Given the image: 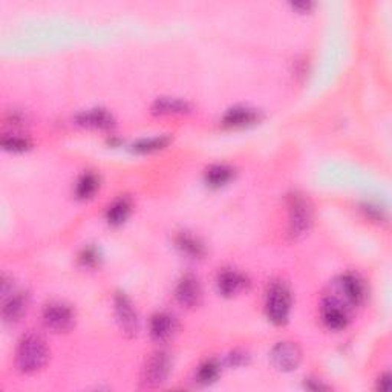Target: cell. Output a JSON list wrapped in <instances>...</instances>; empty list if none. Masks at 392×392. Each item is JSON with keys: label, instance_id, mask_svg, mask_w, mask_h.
Masks as SVG:
<instances>
[{"label": "cell", "instance_id": "11", "mask_svg": "<svg viewBox=\"0 0 392 392\" xmlns=\"http://www.w3.org/2000/svg\"><path fill=\"white\" fill-rule=\"evenodd\" d=\"M177 331V321L169 313H157L150 319V335L155 342H167Z\"/></svg>", "mask_w": 392, "mask_h": 392}, {"label": "cell", "instance_id": "21", "mask_svg": "<svg viewBox=\"0 0 392 392\" xmlns=\"http://www.w3.org/2000/svg\"><path fill=\"white\" fill-rule=\"evenodd\" d=\"M170 137L167 135H159V137H152V138H143L137 141L132 146L133 152H138V154H149V152H155L158 149L166 147L169 144Z\"/></svg>", "mask_w": 392, "mask_h": 392}, {"label": "cell", "instance_id": "12", "mask_svg": "<svg viewBox=\"0 0 392 392\" xmlns=\"http://www.w3.org/2000/svg\"><path fill=\"white\" fill-rule=\"evenodd\" d=\"M75 122L80 126L92 127V129H110L114 126V117L106 109H89L78 114Z\"/></svg>", "mask_w": 392, "mask_h": 392}, {"label": "cell", "instance_id": "6", "mask_svg": "<svg viewBox=\"0 0 392 392\" xmlns=\"http://www.w3.org/2000/svg\"><path fill=\"white\" fill-rule=\"evenodd\" d=\"M43 324L54 333H66L74 325L75 316L69 305L59 300L46 303L43 308Z\"/></svg>", "mask_w": 392, "mask_h": 392}, {"label": "cell", "instance_id": "23", "mask_svg": "<svg viewBox=\"0 0 392 392\" xmlns=\"http://www.w3.org/2000/svg\"><path fill=\"white\" fill-rule=\"evenodd\" d=\"M2 146L11 152H25L31 147L29 140L19 137V135H3Z\"/></svg>", "mask_w": 392, "mask_h": 392}, {"label": "cell", "instance_id": "22", "mask_svg": "<svg viewBox=\"0 0 392 392\" xmlns=\"http://www.w3.org/2000/svg\"><path fill=\"white\" fill-rule=\"evenodd\" d=\"M219 371H221V368L216 360H213V358L205 360V362L199 366V370L196 372V380L199 383H203V385H209V383L218 379Z\"/></svg>", "mask_w": 392, "mask_h": 392}, {"label": "cell", "instance_id": "5", "mask_svg": "<svg viewBox=\"0 0 392 392\" xmlns=\"http://www.w3.org/2000/svg\"><path fill=\"white\" fill-rule=\"evenodd\" d=\"M172 370V360L169 353L166 351H155L152 354L146 363H144L143 372H141V383L146 388H157L169 377Z\"/></svg>", "mask_w": 392, "mask_h": 392}, {"label": "cell", "instance_id": "19", "mask_svg": "<svg viewBox=\"0 0 392 392\" xmlns=\"http://www.w3.org/2000/svg\"><path fill=\"white\" fill-rule=\"evenodd\" d=\"M231 177H233V170H231L228 166H224V164L212 166L210 169L205 172V181L212 187L224 186V184L231 180Z\"/></svg>", "mask_w": 392, "mask_h": 392}, {"label": "cell", "instance_id": "24", "mask_svg": "<svg viewBox=\"0 0 392 392\" xmlns=\"http://www.w3.org/2000/svg\"><path fill=\"white\" fill-rule=\"evenodd\" d=\"M100 261V254L97 252V249L94 247H87V249L83 250V253L80 254V262L83 263L85 267H95Z\"/></svg>", "mask_w": 392, "mask_h": 392}, {"label": "cell", "instance_id": "2", "mask_svg": "<svg viewBox=\"0 0 392 392\" xmlns=\"http://www.w3.org/2000/svg\"><path fill=\"white\" fill-rule=\"evenodd\" d=\"M365 296L366 291L362 279H360L357 275L347 273V275H342L337 281L334 282V290L328 298H331L333 300L349 310L351 307L360 305V303L363 302Z\"/></svg>", "mask_w": 392, "mask_h": 392}, {"label": "cell", "instance_id": "7", "mask_svg": "<svg viewBox=\"0 0 392 392\" xmlns=\"http://www.w3.org/2000/svg\"><path fill=\"white\" fill-rule=\"evenodd\" d=\"M270 358H271V362H273L276 370L288 372V371L296 370V368L299 366L300 360H302V351L298 343L284 340V342L276 343V345L273 347Z\"/></svg>", "mask_w": 392, "mask_h": 392}, {"label": "cell", "instance_id": "8", "mask_svg": "<svg viewBox=\"0 0 392 392\" xmlns=\"http://www.w3.org/2000/svg\"><path fill=\"white\" fill-rule=\"evenodd\" d=\"M115 316L119 328L127 337H133L138 333V316L133 308V303L124 293H117L114 299Z\"/></svg>", "mask_w": 392, "mask_h": 392}, {"label": "cell", "instance_id": "15", "mask_svg": "<svg viewBox=\"0 0 392 392\" xmlns=\"http://www.w3.org/2000/svg\"><path fill=\"white\" fill-rule=\"evenodd\" d=\"M28 300L25 293H11V296L8 299H5L3 308H2V317L3 321L8 324L17 322L19 319L23 316V313L27 311Z\"/></svg>", "mask_w": 392, "mask_h": 392}, {"label": "cell", "instance_id": "18", "mask_svg": "<svg viewBox=\"0 0 392 392\" xmlns=\"http://www.w3.org/2000/svg\"><path fill=\"white\" fill-rule=\"evenodd\" d=\"M131 213V201L127 198H119L108 209V221L112 226H119Z\"/></svg>", "mask_w": 392, "mask_h": 392}, {"label": "cell", "instance_id": "26", "mask_svg": "<svg viewBox=\"0 0 392 392\" xmlns=\"http://www.w3.org/2000/svg\"><path fill=\"white\" fill-rule=\"evenodd\" d=\"M389 386H391V375H389V374L382 375V379L379 380V389L388 391Z\"/></svg>", "mask_w": 392, "mask_h": 392}, {"label": "cell", "instance_id": "14", "mask_svg": "<svg viewBox=\"0 0 392 392\" xmlns=\"http://www.w3.org/2000/svg\"><path fill=\"white\" fill-rule=\"evenodd\" d=\"M218 290L224 296H233L247 286V277L235 270H224L218 276Z\"/></svg>", "mask_w": 392, "mask_h": 392}, {"label": "cell", "instance_id": "25", "mask_svg": "<svg viewBox=\"0 0 392 392\" xmlns=\"http://www.w3.org/2000/svg\"><path fill=\"white\" fill-rule=\"evenodd\" d=\"M247 358H249V356L242 353V351H235V353H231L228 356V363L233 366H239V365L247 363Z\"/></svg>", "mask_w": 392, "mask_h": 392}, {"label": "cell", "instance_id": "4", "mask_svg": "<svg viewBox=\"0 0 392 392\" xmlns=\"http://www.w3.org/2000/svg\"><path fill=\"white\" fill-rule=\"evenodd\" d=\"M266 310L271 322L276 325L286 324L291 310V293L284 282H273L268 286Z\"/></svg>", "mask_w": 392, "mask_h": 392}, {"label": "cell", "instance_id": "9", "mask_svg": "<svg viewBox=\"0 0 392 392\" xmlns=\"http://www.w3.org/2000/svg\"><path fill=\"white\" fill-rule=\"evenodd\" d=\"M175 296H177V299L182 307L194 308L201 302V285H199L198 279L194 275H186L180 279L177 290H175Z\"/></svg>", "mask_w": 392, "mask_h": 392}, {"label": "cell", "instance_id": "3", "mask_svg": "<svg viewBox=\"0 0 392 392\" xmlns=\"http://www.w3.org/2000/svg\"><path fill=\"white\" fill-rule=\"evenodd\" d=\"M313 222V204L310 199L302 195L296 194L288 198V226H290L291 236H300L310 228Z\"/></svg>", "mask_w": 392, "mask_h": 392}, {"label": "cell", "instance_id": "20", "mask_svg": "<svg viewBox=\"0 0 392 392\" xmlns=\"http://www.w3.org/2000/svg\"><path fill=\"white\" fill-rule=\"evenodd\" d=\"M99 189V178L94 173H85L80 177L75 186V195L78 199L91 198Z\"/></svg>", "mask_w": 392, "mask_h": 392}, {"label": "cell", "instance_id": "13", "mask_svg": "<svg viewBox=\"0 0 392 392\" xmlns=\"http://www.w3.org/2000/svg\"><path fill=\"white\" fill-rule=\"evenodd\" d=\"M259 118H261V115L256 109L247 108V106H236L226 112L222 122L228 127H244V126H250V124L256 123Z\"/></svg>", "mask_w": 392, "mask_h": 392}, {"label": "cell", "instance_id": "10", "mask_svg": "<svg viewBox=\"0 0 392 392\" xmlns=\"http://www.w3.org/2000/svg\"><path fill=\"white\" fill-rule=\"evenodd\" d=\"M322 321L330 330H343L349 322V310L340 303L326 298L322 302Z\"/></svg>", "mask_w": 392, "mask_h": 392}, {"label": "cell", "instance_id": "17", "mask_svg": "<svg viewBox=\"0 0 392 392\" xmlns=\"http://www.w3.org/2000/svg\"><path fill=\"white\" fill-rule=\"evenodd\" d=\"M175 242H177L180 252L182 254L189 256V258H191V259H199L205 254L204 244L199 241L196 236L190 235L189 231H182V233H180L177 236V239H175Z\"/></svg>", "mask_w": 392, "mask_h": 392}, {"label": "cell", "instance_id": "16", "mask_svg": "<svg viewBox=\"0 0 392 392\" xmlns=\"http://www.w3.org/2000/svg\"><path fill=\"white\" fill-rule=\"evenodd\" d=\"M190 109L191 106L187 101L173 97H161L155 100L154 105H152V112L155 115H181L187 114Z\"/></svg>", "mask_w": 392, "mask_h": 392}, {"label": "cell", "instance_id": "1", "mask_svg": "<svg viewBox=\"0 0 392 392\" xmlns=\"http://www.w3.org/2000/svg\"><path fill=\"white\" fill-rule=\"evenodd\" d=\"M48 347L40 334L28 333L20 339L17 351H15V366L23 374H34L46 365Z\"/></svg>", "mask_w": 392, "mask_h": 392}]
</instances>
